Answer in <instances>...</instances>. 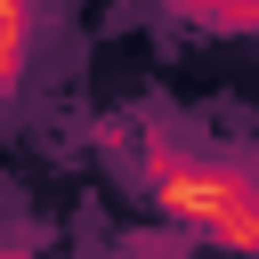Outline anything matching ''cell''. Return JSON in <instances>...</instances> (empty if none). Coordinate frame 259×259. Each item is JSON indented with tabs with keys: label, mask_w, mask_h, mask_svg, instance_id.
Wrapping results in <instances>:
<instances>
[{
	"label": "cell",
	"mask_w": 259,
	"mask_h": 259,
	"mask_svg": "<svg viewBox=\"0 0 259 259\" xmlns=\"http://www.w3.org/2000/svg\"><path fill=\"white\" fill-rule=\"evenodd\" d=\"M154 202L186 219L194 235H210L219 251L259 259V178L251 170L202 162V154H154Z\"/></svg>",
	"instance_id": "obj_1"
},
{
	"label": "cell",
	"mask_w": 259,
	"mask_h": 259,
	"mask_svg": "<svg viewBox=\"0 0 259 259\" xmlns=\"http://www.w3.org/2000/svg\"><path fill=\"white\" fill-rule=\"evenodd\" d=\"M24 40H32V8L24 0H0V89L24 81Z\"/></svg>",
	"instance_id": "obj_2"
}]
</instances>
